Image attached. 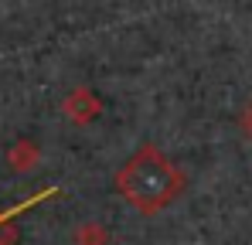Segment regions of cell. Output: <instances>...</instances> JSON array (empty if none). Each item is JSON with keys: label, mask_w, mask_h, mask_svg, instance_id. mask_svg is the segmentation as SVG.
<instances>
[{"label": "cell", "mask_w": 252, "mask_h": 245, "mask_svg": "<svg viewBox=\"0 0 252 245\" xmlns=\"http://www.w3.org/2000/svg\"><path fill=\"white\" fill-rule=\"evenodd\" d=\"M116 191L133 211L157 214L174 204L184 191V174L167 153H160L154 143H143L136 153H129L126 163L116 170Z\"/></svg>", "instance_id": "6da1fadb"}, {"label": "cell", "mask_w": 252, "mask_h": 245, "mask_svg": "<svg viewBox=\"0 0 252 245\" xmlns=\"http://www.w3.org/2000/svg\"><path fill=\"white\" fill-rule=\"evenodd\" d=\"M51 194H62L58 187H48V191H41V194H34L31 201L24 204H14V208H7V211H0V245H14L17 242V214H24L28 208H34V204H41L44 198H51Z\"/></svg>", "instance_id": "7a4b0ae2"}, {"label": "cell", "mask_w": 252, "mask_h": 245, "mask_svg": "<svg viewBox=\"0 0 252 245\" xmlns=\"http://www.w3.org/2000/svg\"><path fill=\"white\" fill-rule=\"evenodd\" d=\"M65 109H68V116H72L75 122H89L95 113H99V99H95L89 89H79V92L65 102Z\"/></svg>", "instance_id": "3957f363"}]
</instances>
